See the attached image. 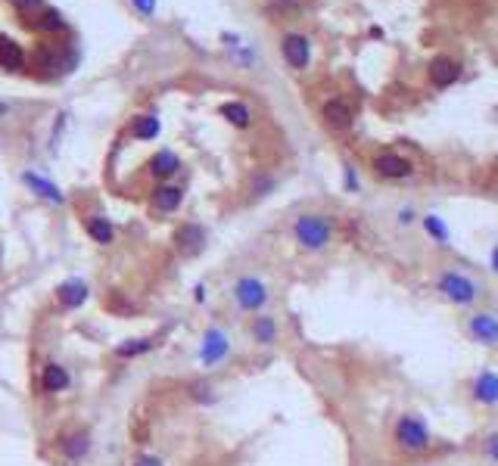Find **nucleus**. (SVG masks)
Returning a JSON list of instances; mask_svg holds the SVG:
<instances>
[{"mask_svg":"<svg viewBox=\"0 0 498 466\" xmlns=\"http://www.w3.org/2000/svg\"><path fill=\"white\" fill-rule=\"evenodd\" d=\"M131 466H165V460L159 454H147V451H143V454H137L134 460H131Z\"/></svg>","mask_w":498,"mask_h":466,"instance_id":"c85d7f7f","label":"nucleus"},{"mask_svg":"<svg viewBox=\"0 0 498 466\" xmlns=\"http://www.w3.org/2000/svg\"><path fill=\"white\" fill-rule=\"evenodd\" d=\"M398 221H402V224H411V221H414V211H411V209H402V215H398Z\"/></svg>","mask_w":498,"mask_h":466,"instance_id":"f704fd0d","label":"nucleus"},{"mask_svg":"<svg viewBox=\"0 0 498 466\" xmlns=\"http://www.w3.org/2000/svg\"><path fill=\"white\" fill-rule=\"evenodd\" d=\"M293 236L305 252H324L334 243V221L327 215H299L293 221Z\"/></svg>","mask_w":498,"mask_h":466,"instance_id":"f03ea898","label":"nucleus"},{"mask_svg":"<svg viewBox=\"0 0 498 466\" xmlns=\"http://www.w3.org/2000/svg\"><path fill=\"white\" fill-rule=\"evenodd\" d=\"M470 395H474L476 404H486V408H495L498 404V373L495 370H483L480 376L470 385Z\"/></svg>","mask_w":498,"mask_h":466,"instance_id":"dca6fc26","label":"nucleus"},{"mask_svg":"<svg viewBox=\"0 0 498 466\" xmlns=\"http://www.w3.org/2000/svg\"><path fill=\"white\" fill-rule=\"evenodd\" d=\"M184 202V190L178 184H156L150 196V209L159 211V215H175Z\"/></svg>","mask_w":498,"mask_h":466,"instance_id":"f8f14e48","label":"nucleus"},{"mask_svg":"<svg viewBox=\"0 0 498 466\" xmlns=\"http://www.w3.org/2000/svg\"><path fill=\"white\" fill-rule=\"evenodd\" d=\"M324 122L334 131H346L352 128V109L343 99H330V103H324Z\"/></svg>","mask_w":498,"mask_h":466,"instance_id":"aec40b11","label":"nucleus"},{"mask_svg":"<svg viewBox=\"0 0 498 466\" xmlns=\"http://www.w3.org/2000/svg\"><path fill=\"white\" fill-rule=\"evenodd\" d=\"M231 298H234V305L243 314H262L265 305L271 302V292L265 286V280H258L256 274H243L231 286Z\"/></svg>","mask_w":498,"mask_h":466,"instance_id":"20e7f679","label":"nucleus"},{"mask_svg":"<svg viewBox=\"0 0 498 466\" xmlns=\"http://www.w3.org/2000/svg\"><path fill=\"white\" fill-rule=\"evenodd\" d=\"M483 454H486L492 463H498V432H489L486 435V442H483Z\"/></svg>","mask_w":498,"mask_h":466,"instance_id":"cd10ccee","label":"nucleus"},{"mask_svg":"<svg viewBox=\"0 0 498 466\" xmlns=\"http://www.w3.org/2000/svg\"><path fill=\"white\" fill-rule=\"evenodd\" d=\"M205 296H209V292H205V283H196V286H194V302H196V305H203V302H205Z\"/></svg>","mask_w":498,"mask_h":466,"instance_id":"473e14b6","label":"nucleus"},{"mask_svg":"<svg viewBox=\"0 0 498 466\" xmlns=\"http://www.w3.org/2000/svg\"><path fill=\"white\" fill-rule=\"evenodd\" d=\"M231 357V336L221 330V326H205L203 339H199V364L205 370L218 367Z\"/></svg>","mask_w":498,"mask_h":466,"instance_id":"423d86ee","label":"nucleus"},{"mask_svg":"<svg viewBox=\"0 0 498 466\" xmlns=\"http://www.w3.org/2000/svg\"><path fill=\"white\" fill-rule=\"evenodd\" d=\"M430 78H433V84H439V88H449V84L458 81V65L451 63L449 56H436L433 63H430Z\"/></svg>","mask_w":498,"mask_h":466,"instance_id":"412c9836","label":"nucleus"},{"mask_svg":"<svg viewBox=\"0 0 498 466\" xmlns=\"http://www.w3.org/2000/svg\"><path fill=\"white\" fill-rule=\"evenodd\" d=\"M492 271H495V274H498V246H495V249H492Z\"/></svg>","mask_w":498,"mask_h":466,"instance_id":"c9c22d12","label":"nucleus"},{"mask_svg":"<svg viewBox=\"0 0 498 466\" xmlns=\"http://www.w3.org/2000/svg\"><path fill=\"white\" fill-rule=\"evenodd\" d=\"M423 230L430 233V236L436 239L439 246H449V239H451V233L446 227V221H442L439 215H423Z\"/></svg>","mask_w":498,"mask_h":466,"instance_id":"a878e982","label":"nucleus"},{"mask_svg":"<svg viewBox=\"0 0 498 466\" xmlns=\"http://www.w3.org/2000/svg\"><path fill=\"white\" fill-rule=\"evenodd\" d=\"M346 186H349V190H358V184H355V168H346Z\"/></svg>","mask_w":498,"mask_h":466,"instance_id":"72a5a7b5","label":"nucleus"},{"mask_svg":"<svg viewBox=\"0 0 498 466\" xmlns=\"http://www.w3.org/2000/svg\"><path fill=\"white\" fill-rule=\"evenodd\" d=\"M218 112H221V115L228 118L234 128H249V122H252L249 106L247 103H237V99H234V103H221V109H218Z\"/></svg>","mask_w":498,"mask_h":466,"instance_id":"b1692460","label":"nucleus"},{"mask_svg":"<svg viewBox=\"0 0 498 466\" xmlns=\"http://www.w3.org/2000/svg\"><path fill=\"white\" fill-rule=\"evenodd\" d=\"M72 389V373L65 364L47 361L41 367V392L44 395H65Z\"/></svg>","mask_w":498,"mask_h":466,"instance_id":"9d476101","label":"nucleus"},{"mask_svg":"<svg viewBox=\"0 0 498 466\" xmlns=\"http://www.w3.org/2000/svg\"><path fill=\"white\" fill-rule=\"evenodd\" d=\"M171 243H175V249L181 252L184 258H196L199 252L205 249V243H209V233H205L203 224H196V221H184L181 227L175 230Z\"/></svg>","mask_w":498,"mask_h":466,"instance_id":"6e6552de","label":"nucleus"},{"mask_svg":"<svg viewBox=\"0 0 498 466\" xmlns=\"http://www.w3.org/2000/svg\"><path fill=\"white\" fill-rule=\"evenodd\" d=\"M249 339L256 345H262V348H268V345H274L277 339H281V323H277V317L271 314H256L249 323Z\"/></svg>","mask_w":498,"mask_h":466,"instance_id":"4468645a","label":"nucleus"},{"mask_svg":"<svg viewBox=\"0 0 498 466\" xmlns=\"http://www.w3.org/2000/svg\"><path fill=\"white\" fill-rule=\"evenodd\" d=\"M91 448H94V435L88 426H63L53 435V451L65 466H81L91 457Z\"/></svg>","mask_w":498,"mask_h":466,"instance_id":"f257e3e1","label":"nucleus"},{"mask_svg":"<svg viewBox=\"0 0 498 466\" xmlns=\"http://www.w3.org/2000/svg\"><path fill=\"white\" fill-rule=\"evenodd\" d=\"M181 171V159H178V152H171V150H159L156 156L150 159V175L156 177V181H162V184H169L171 177Z\"/></svg>","mask_w":498,"mask_h":466,"instance_id":"f3484780","label":"nucleus"},{"mask_svg":"<svg viewBox=\"0 0 498 466\" xmlns=\"http://www.w3.org/2000/svg\"><path fill=\"white\" fill-rule=\"evenodd\" d=\"M88 298H91V286H88V280H81V277L63 280V283L56 286V292H53V305H56L59 314L81 311L84 305H88Z\"/></svg>","mask_w":498,"mask_h":466,"instance_id":"0eeeda50","label":"nucleus"},{"mask_svg":"<svg viewBox=\"0 0 498 466\" xmlns=\"http://www.w3.org/2000/svg\"><path fill=\"white\" fill-rule=\"evenodd\" d=\"M436 289H439V296L446 298V302L458 305V308H474L476 298L483 296L480 286L467 274H461V271H442L439 280H436Z\"/></svg>","mask_w":498,"mask_h":466,"instance_id":"39448f33","label":"nucleus"},{"mask_svg":"<svg viewBox=\"0 0 498 466\" xmlns=\"http://www.w3.org/2000/svg\"><path fill=\"white\" fill-rule=\"evenodd\" d=\"M134 6L143 13V16H150V13L156 10V0H134Z\"/></svg>","mask_w":498,"mask_h":466,"instance_id":"2f4dec72","label":"nucleus"},{"mask_svg":"<svg viewBox=\"0 0 498 466\" xmlns=\"http://www.w3.org/2000/svg\"><path fill=\"white\" fill-rule=\"evenodd\" d=\"M0 65H3V69H22L25 65L22 47L16 41H10V38H0Z\"/></svg>","mask_w":498,"mask_h":466,"instance_id":"5701e85b","label":"nucleus"},{"mask_svg":"<svg viewBox=\"0 0 498 466\" xmlns=\"http://www.w3.org/2000/svg\"><path fill=\"white\" fill-rule=\"evenodd\" d=\"M187 395H190V401H196V404H215V385L209 383V379H196V383H190L187 385Z\"/></svg>","mask_w":498,"mask_h":466,"instance_id":"393cba45","label":"nucleus"},{"mask_svg":"<svg viewBox=\"0 0 498 466\" xmlns=\"http://www.w3.org/2000/svg\"><path fill=\"white\" fill-rule=\"evenodd\" d=\"M467 332L474 342L486 345V348H498V314L492 311H480L467 321Z\"/></svg>","mask_w":498,"mask_h":466,"instance_id":"1a4fd4ad","label":"nucleus"},{"mask_svg":"<svg viewBox=\"0 0 498 466\" xmlns=\"http://www.w3.org/2000/svg\"><path fill=\"white\" fill-rule=\"evenodd\" d=\"M22 181H25V186H29L35 196H41L44 202H50V205H65V193L59 190L53 181H47L44 175H38V171H25L22 175Z\"/></svg>","mask_w":498,"mask_h":466,"instance_id":"2eb2a0df","label":"nucleus"},{"mask_svg":"<svg viewBox=\"0 0 498 466\" xmlns=\"http://www.w3.org/2000/svg\"><path fill=\"white\" fill-rule=\"evenodd\" d=\"M16 10H22V13H29V10H38V6L44 3V0H10Z\"/></svg>","mask_w":498,"mask_h":466,"instance_id":"7c9ffc66","label":"nucleus"},{"mask_svg":"<svg viewBox=\"0 0 498 466\" xmlns=\"http://www.w3.org/2000/svg\"><path fill=\"white\" fill-rule=\"evenodd\" d=\"M271 186H274V181H271V177H258V181L252 184V193H256V196H268Z\"/></svg>","mask_w":498,"mask_h":466,"instance_id":"c756f323","label":"nucleus"},{"mask_svg":"<svg viewBox=\"0 0 498 466\" xmlns=\"http://www.w3.org/2000/svg\"><path fill=\"white\" fill-rule=\"evenodd\" d=\"M393 438H396L398 451H405V454H423V451H430V444H433V435H430V429H427V419H423L421 414L398 417Z\"/></svg>","mask_w":498,"mask_h":466,"instance_id":"7ed1b4c3","label":"nucleus"},{"mask_svg":"<svg viewBox=\"0 0 498 466\" xmlns=\"http://www.w3.org/2000/svg\"><path fill=\"white\" fill-rule=\"evenodd\" d=\"M35 29H41V31H63L65 22H63V16H59L56 10H44V16L35 22Z\"/></svg>","mask_w":498,"mask_h":466,"instance_id":"bb28decb","label":"nucleus"},{"mask_svg":"<svg viewBox=\"0 0 498 466\" xmlns=\"http://www.w3.org/2000/svg\"><path fill=\"white\" fill-rule=\"evenodd\" d=\"M281 50H283V59H287L293 69H305V65H309L311 47H309V41H305L302 35H287L283 38V44H281Z\"/></svg>","mask_w":498,"mask_h":466,"instance_id":"a211bd4d","label":"nucleus"},{"mask_svg":"<svg viewBox=\"0 0 498 466\" xmlns=\"http://www.w3.org/2000/svg\"><path fill=\"white\" fill-rule=\"evenodd\" d=\"M153 348H159L156 332H150V336H131V339H122V342L112 348V357H116V361H137V357H147Z\"/></svg>","mask_w":498,"mask_h":466,"instance_id":"9b49d317","label":"nucleus"},{"mask_svg":"<svg viewBox=\"0 0 498 466\" xmlns=\"http://www.w3.org/2000/svg\"><path fill=\"white\" fill-rule=\"evenodd\" d=\"M162 124H159V115H137L131 122V137L134 140H156Z\"/></svg>","mask_w":498,"mask_h":466,"instance_id":"4be33fe9","label":"nucleus"},{"mask_svg":"<svg viewBox=\"0 0 498 466\" xmlns=\"http://www.w3.org/2000/svg\"><path fill=\"white\" fill-rule=\"evenodd\" d=\"M374 171L380 177H389V181H402V177H411L414 165L405 156H398V152H380V156L374 159Z\"/></svg>","mask_w":498,"mask_h":466,"instance_id":"ddd939ff","label":"nucleus"},{"mask_svg":"<svg viewBox=\"0 0 498 466\" xmlns=\"http://www.w3.org/2000/svg\"><path fill=\"white\" fill-rule=\"evenodd\" d=\"M84 230H88V236L94 239L97 246H112L116 243V224H112L106 215H91L88 221H84Z\"/></svg>","mask_w":498,"mask_h":466,"instance_id":"6ab92c4d","label":"nucleus"}]
</instances>
